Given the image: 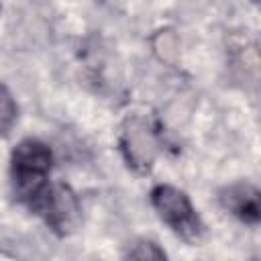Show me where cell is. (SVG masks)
I'll use <instances>...</instances> for the list:
<instances>
[{
  "mask_svg": "<svg viewBox=\"0 0 261 261\" xmlns=\"http://www.w3.org/2000/svg\"><path fill=\"white\" fill-rule=\"evenodd\" d=\"M53 165L51 149L39 139H22L10 155V177L16 198L31 210L49 190V171Z\"/></svg>",
  "mask_w": 261,
  "mask_h": 261,
  "instance_id": "1",
  "label": "cell"
},
{
  "mask_svg": "<svg viewBox=\"0 0 261 261\" xmlns=\"http://www.w3.org/2000/svg\"><path fill=\"white\" fill-rule=\"evenodd\" d=\"M149 198H151V204H153L155 212L159 214V218L179 239H184L188 243H196L202 237L204 224L184 190L173 188L169 184H159L151 190Z\"/></svg>",
  "mask_w": 261,
  "mask_h": 261,
  "instance_id": "2",
  "label": "cell"
},
{
  "mask_svg": "<svg viewBox=\"0 0 261 261\" xmlns=\"http://www.w3.org/2000/svg\"><path fill=\"white\" fill-rule=\"evenodd\" d=\"M33 212L41 214L43 220L47 222V226L53 232H57L59 237L73 232V228L77 226L80 216H82L80 202H77L75 194L71 192V188L65 184L49 186V190L45 192V196L41 198V202L35 206Z\"/></svg>",
  "mask_w": 261,
  "mask_h": 261,
  "instance_id": "3",
  "label": "cell"
},
{
  "mask_svg": "<svg viewBox=\"0 0 261 261\" xmlns=\"http://www.w3.org/2000/svg\"><path fill=\"white\" fill-rule=\"evenodd\" d=\"M118 143L128 167H133L139 173L151 171L157 155V137L145 118L141 116L126 118L120 128Z\"/></svg>",
  "mask_w": 261,
  "mask_h": 261,
  "instance_id": "4",
  "label": "cell"
},
{
  "mask_svg": "<svg viewBox=\"0 0 261 261\" xmlns=\"http://www.w3.org/2000/svg\"><path fill=\"white\" fill-rule=\"evenodd\" d=\"M220 204L234 214L239 220L247 224H257L261 218V208H259V190L247 181L232 184L220 192Z\"/></svg>",
  "mask_w": 261,
  "mask_h": 261,
  "instance_id": "5",
  "label": "cell"
},
{
  "mask_svg": "<svg viewBox=\"0 0 261 261\" xmlns=\"http://www.w3.org/2000/svg\"><path fill=\"white\" fill-rule=\"evenodd\" d=\"M16 112H18V108H16L12 94L0 82V137H6L10 133V128L16 122Z\"/></svg>",
  "mask_w": 261,
  "mask_h": 261,
  "instance_id": "6",
  "label": "cell"
},
{
  "mask_svg": "<svg viewBox=\"0 0 261 261\" xmlns=\"http://www.w3.org/2000/svg\"><path fill=\"white\" fill-rule=\"evenodd\" d=\"M128 257H133V259H163L165 253L151 241H139L135 245V249L128 251Z\"/></svg>",
  "mask_w": 261,
  "mask_h": 261,
  "instance_id": "7",
  "label": "cell"
},
{
  "mask_svg": "<svg viewBox=\"0 0 261 261\" xmlns=\"http://www.w3.org/2000/svg\"><path fill=\"white\" fill-rule=\"evenodd\" d=\"M253 2H257V0H253Z\"/></svg>",
  "mask_w": 261,
  "mask_h": 261,
  "instance_id": "8",
  "label": "cell"
}]
</instances>
